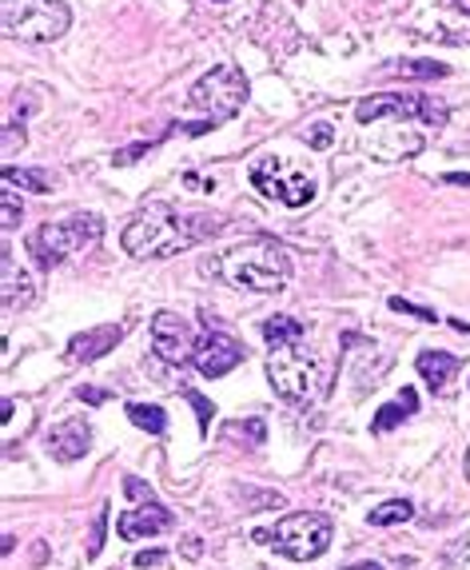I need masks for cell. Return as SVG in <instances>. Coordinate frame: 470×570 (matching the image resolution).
Instances as JSON below:
<instances>
[{"mask_svg":"<svg viewBox=\"0 0 470 570\" xmlns=\"http://www.w3.org/2000/svg\"><path fill=\"white\" fill-rule=\"evenodd\" d=\"M120 340H124V327H120V324L88 327V332L72 335V343H68L65 360H68V363H96L100 355L112 352V347H116Z\"/></svg>","mask_w":470,"mask_h":570,"instance_id":"cell-13","label":"cell"},{"mask_svg":"<svg viewBox=\"0 0 470 570\" xmlns=\"http://www.w3.org/2000/svg\"><path fill=\"white\" fill-rule=\"evenodd\" d=\"M467 479H470V451H467Z\"/></svg>","mask_w":470,"mask_h":570,"instance_id":"cell-36","label":"cell"},{"mask_svg":"<svg viewBox=\"0 0 470 570\" xmlns=\"http://www.w3.org/2000/svg\"><path fill=\"white\" fill-rule=\"evenodd\" d=\"M414 367H419V375H423L431 391H447V383L459 375L462 360H459V355H447V352H419Z\"/></svg>","mask_w":470,"mask_h":570,"instance_id":"cell-16","label":"cell"},{"mask_svg":"<svg viewBox=\"0 0 470 570\" xmlns=\"http://www.w3.org/2000/svg\"><path fill=\"white\" fill-rule=\"evenodd\" d=\"M72 12L65 0H4V37L48 45L68 32Z\"/></svg>","mask_w":470,"mask_h":570,"instance_id":"cell-7","label":"cell"},{"mask_svg":"<svg viewBox=\"0 0 470 570\" xmlns=\"http://www.w3.org/2000/svg\"><path fill=\"white\" fill-rule=\"evenodd\" d=\"M164 559H168V554H164V551H140V554H136V567H140V570H156V567H164Z\"/></svg>","mask_w":470,"mask_h":570,"instance_id":"cell-28","label":"cell"},{"mask_svg":"<svg viewBox=\"0 0 470 570\" xmlns=\"http://www.w3.org/2000/svg\"><path fill=\"white\" fill-rule=\"evenodd\" d=\"M331 534H335V527H331L327 514L303 511V514H287V519H280L272 531H255L252 539L264 542V547H275L283 559H292V562H315V559L327 554Z\"/></svg>","mask_w":470,"mask_h":570,"instance_id":"cell-5","label":"cell"},{"mask_svg":"<svg viewBox=\"0 0 470 570\" xmlns=\"http://www.w3.org/2000/svg\"><path fill=\"white\" fill-rule=\"evenodd\" d=\"M0 284H4V312L9 315L17 312V307H29L32 295H37V284H32L29 272L17 264L9 244H4V252H0Z\"/></svg>","mask_w":470,"mask_h":570,"instance_id":"cell-15","label":"cell"},{"mask_svg":"<svg viewBox=\"0 0 470 570\" xmlns=\"http://www.w3.org/2000/svg\"><path fill=\"white\" fill-rule=\"evenodd\" d=\"M252 184L255 191H264L267 200L283 204V208H307L315 200V176H311V168L295 164L292 156H264V160H255Z\"/></svg>","mask_w":470,"mask_h":570,"instance_id":"cell-8","label":"cell"},{"mask_svg":"<svg viewBox=\"0 0 470 570\" xmlns=\"http://www.w3.org/2000/svg\"><path fill=\"white\" fill-rule=\"evenodd\" d=\"M4 184H12V188L20 184V188L48 196V191L57 188V176H52V171H40V168H4Z\"/></svg>","mask_w":470,"mask_h":570,"instance_id":"cell-18","label":"cell"},{"mask_svg":"<svg viewBox=\"0 0 470 570\" xmlns=\"http://www.w3.org/2000/svg\"><path fill=\"white\" fill-rule=\"evenodd\" d=\"M128 419H133L140 431H148V435H164V431H168V415H164V407H156V403H128Z\"/></svg>","mask_w":470,"mask_h":570,"instance_id":"cell-19","label":"cell"},{"mask_svg":"<svg viewBox=\"0 0 470 570\" xmlns=\"http://www.w3.org/2000/svg\"><path fill=\"white\" fill-rule=\"evenodd\" d=\"M347 570H383L379 562H359V567H347Z\"/></svg>","mask_w":470,"mask_h":570,"instance_id":"cell-34","label":"cell"},{"mask_svg":"<svg viewBox=\"0 0 470 570\" xmlns=\"http://www.w3.org/2000/svg\"><path fill=\"white\" fill-rule=\"evenodd\" d=\"M196 343L199 340H192L188 320H179L176 312H160L151 320V352L172 367H184L196 355Z\"/></svg>","mask_w":470,"mask_h":570,"instance_id":"cell-11","label":"cell"},{"mask_svg":"<svg viewBox=\"0 0 470 570\" xmlns=\"http://www.w3.org/2000/svg\"><path fill=\"white\" fill-rule=\"evenodd\" d=\"M383 116H395V120H423L427 128H442L451 112H447L434 96H395V92L368 96V100L355 105L359 124H375V120H383Z\"/></svg>","mask_w":470,"mask_h":570,"instance_id":"cell-9","label":"cell"},{"mask_svg":"<svg viewBox=\"0 0 470 570\" xmlns=\"http://www.w3.org/2000/svg\"><path fill=\"white\" fill-rule=\"evenodd\" d=\"M148 148H151V144H136V148H124V153H116L112 164H136V156H144Z\"/></svg>","mask_w":470,"mask_h":570,"instance_id":"cell-29","label":"cell"},{"mask_svg":"<svg viewBox=\"0 0 470 570\" xmlns=\"http://www.w3.org/2000/svg\"><path fill=\"white\" fill-rule=\"evenodd\" d=\"M184 554H188V559H199V554H204V547H199L196 534H192V539H184Z\"/></svg>","mask_w":470,"mask_h":570,"instance_id":"cell-31","label":"cell"},{"mask_svg":"<svg viewBox=\"0 0 470 570\" xmlns=\"http://www.w3.org/2000/svg\"><path fill=\"white\" fill-rule=\"evenodd\" d=\"M204 272L224 279L227 287H239V292L275 295L292 284V252L267 236H255L244 239V244H235L224 256L207 259Z\"/></svg>","mask_w":470,"mask_h":570,"instance_id":"cell-3","label":"cell"},{"mask_svg":"<svg viewBox=\"0 0 470 570\" xmlns=\"http://www.w3.org/2000/svg\"><path fill=\"white\" fill-rule=\"evenodd\" d=\"M414 514V503L411 499H391V503L375 507V511L368 514V523L371 527H395V523H407Z\"/></svg>","mask_w":470,"mask_h":570,"instance_id":"cell-20","label":"cell"},{"mask_svg":"<svg viewBox=\"0 0 470 570\" xmlns=\"http://www.w3.org/2000/svg\"><path fill=\"white\" fill-rule=\"evenodd\" d=\"M224 228V216H212V212H179L176 204H148L128 219L120 244L136 259H168L204 239H216Z\"/></svg>","mask_w":470,"mask_h":570,"instance_id":"cell-2","label":"cell"},{"mask_svg":"<svg viewBox=\"0 0 470 570\" xmlns=\"http://www.w3.org/2000/svg\"><path fill=\"white\" fill-rule=\"evenodd\" d=\"M104 534H108V503L96 511V519H92V531H88V559H100V551H104Z\"/></svg>","mask_w":470,"mask_h":570,"instance_id":"cell-22","label":"cell"},{"mask_svg":"<svg viewBox=\"0 0 470 570\" xmlns=\"http://www.w3.org/2000/svg\"><path fill=\"white\" fill-rule=\"evenodd\" d=\"M459 9H462V12H470V0H459Z\"/></svg>","mask_w":470,"mask_h":570,"instance_id":"cell-35","label":"cell"},{"mask_svg":"<svg viewBox=\"0 0 470 570\" xmlns=\"http://www.w3.org/2000/svg\"><path fill=\"white\" fill-rule=\"evenodd\" d=\"M244 105H247V77L235 65H216L212 72H204L188 92V108L192 112H204V120L179 124V128L188 136H204V132H212L216 124L232 120Z\"/></svg>","mask_w":470,"mask_h":570,"instance_id":"cell-4","label":"cell"},{"mask_svg":"<svg viewBox=\"0 0 470 570\" xmlns=\"http://www.w3.org/2000/svg\"><path fill=\"white\" fill-rule=\"evenodd\" d=\"M124 494H128V499H136V503H148V499H156V494H151V487L144 483V479H124Z\"/></svg>","mask_w":470,"mask_h":570,"instance_id":"cell-26","label":"cell"},{"mask_svg":"<svg viewBox=\"0 0 470 570\" xmlns=\"http://www.w3.org/2000/svg\"><path fill=\"white\" fill-rule=\"evenodd\" d=\"M88 448H92V428H88L85 419H65V423H57V428L48 431V451H52L60 463L85 459Z\"/></svg>","mask_w":470,"mask_h":570,"instance_id":"cell-14","label":"cell"},{"mask_svg":"<svg viewBox=\"0 0 470 570\" xmlns=\"http://www.w3.org/2000/svg\"><path fill=\"white\" fill-rule=\"evenodd\" d=\"M76 395H80V400H88V403H104V391H92V387H80Z\"/></svg>","mask_w":470,"mask_h":570,"instance_id":"cell-32","label":"cell"},{"mask_svg":"<svg viewBox=\"0 0 470 570\" xmlns=\"http://www.w3.org/2000/svg\"><path fill=\"white\" fill-rule=\"evenodd\" d=\"M311 144H315V148H327V144H331L327 124H315V132H311Z\"/></svg>","mask_w":470,"mask_h":570,"instance_id":"cell-30","label":"cell"},{"mask_svg":"<svg viewBox=\"0 0 470 570\" xmlns=\"http://www.w3.org/2000/svg\"><path fill=\"white\" fill-rule=\"evenodd\" d=\"M391 312H407V315H414V320H423V324H434V312H427V307H414V304H407V299H391Z\"/></svg>","mask_w":470,"mask_h":570,"instance_id":"cell-27","label":"cell"},{"mask_svg":"<svg viewBox=\"0 0 470 570\" xmlns=\"http://www.w3.org/2000/svg\"><path fill=\"white\" fill-rule=\"evenodd\" d=\"M184 395H188V403H192V407H196L199 431H204V435H207V428H212V415H216V407H212V403H207L204 395H199V391H184Z\"/></svg>","mask_w":470,"mask_h":570,"instance_id":"cell-24","label":"cell"},{"mask_svg":"<svg viewBox=\"0 0 470 570\" xmlns=\"http://www.w3.org/2000/svg\"><path fill=\"white\" fill-rule=\"evenodd\" d=\"M244 355H247V352H244V343L235 340V335L212 332V327H207V332L199 335L192 363H196V371L204 375V380H224L227 371H235L239 363H244Z\"/></svg>","mask_w":470,"mask_h":570,"instance_id":"cell-10","label":"cell"},{"mask_svg":"<svg viewBox=\"0 0 470 570\" xmlns=\"http://www.w3.org/2000/svg\"><path fill=\"white\" fill-rule=\"evenodd\" d=\"M447 184H470V176H462V171H451V176H447Z\"/></svg>","mask_w":470,"mask_h":570,"instance_id":"cell-33","label":"cell"},{"mask_svg":"<svg viewBox=\"0 0 470 570\" xmlns=\"http://www.w3.org/2000/svg\"><path fill=\"white\" fill-rule=\"evenodd\" d=\"M104 236V219L96 212H76L68 219H57V224H45L29 236V252L37 256L40 267H57L65 264L68 256H76L80 247L96 244Z\"/></svg>","mask_w":470,"mask_h":570,"instance_id":"cell-6","label":"cell"},{"mask_svg":"<svg viewBox=\"0 0 470 570\" xmlns=\"http://www.w3.org/2000/svg\"><path fill=\"white\" fill-rule=\"evenodd\" d=\"M235 494H239L244 503H252V507H280V511L287 507V499H283L280 491H247V487H244V491H235Z\"/></svg>","mask_w":470,"mask_h":570,"instance_id":"cell-23","label":"cell"},{"mask_svg":"<svg viewBox=\"0 0 470 570\" xmlns=\"http://www.w3.org/2000/svg\"><path fill=\"white\" fill-rule=\"evenodd\" d=\"M4 232H12L20 224V204H17V196H12V184H4Z\"/></svg>","mask_w":470,"mask_h":570,"instance_id":"cell-25","label":"cell"},{"mask_svg":"<svg viewBox=\"0 0 470 570\" xmlns=\"http://www.w3.org/2000/svg\"><path fill=\"white\" fill-rule=\"evenodd\" d=\"M264 340L272 347V355H267L272 391L283 403H292V407H311L327 391V371H323L320 355L303 343L307 340L303 324L295 315H267Z\"/></svg>","mask_w":470,"mask_h":570,"instance_id":"cell-1","label":"cell"},{"mask_svg":"<svg viewBox=\"0 0 470 570\" xmlns=\"http://www.w3.org/2000/svg\"><path fill=\"white\" fill-rule=\"evenodd\" d=\"M176 527V514L160 503V499H148V503L133 507V511L120 514V523H116V534L124 542H140V539H151V534H164Z\"/></svg>","mask_w":470,"mask_h":570,"instance_id":"cell-12","label":"cell"},{"mask_svg":"<svg viewBox=\"0 0 470 570\" xmlns=\"http://www.w3.org/2000/svg\"><path fill=\"white\" fill-rule=\"evenodd\" d=\"M414 411H419V395H414L411 387H403L395 403H386V407L375 411V419H371V431H375V435H386V431L399 428L403 419H411Z\"/></svg>","mask_w":470,"mask_h":570,"instance_id":"cell-17","label":"cell"},{"mask_svg":"<svg viewBox=\"0 0 470 570\" xmlns=\"http://www.w3.org/2000/svg\"><path fill=\"white\" fill-rule=\"evenodd\" d=\"M395 72L411 80H427V77H447V65H439V60H399Z\"/></svg>","mask_w":470,"mask_h":570,"instance_id":"cell-21","label":"cell"}]
</instances>
